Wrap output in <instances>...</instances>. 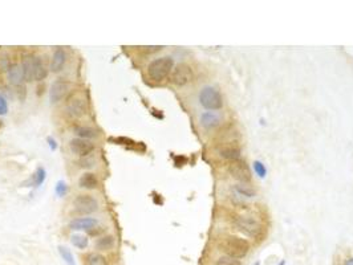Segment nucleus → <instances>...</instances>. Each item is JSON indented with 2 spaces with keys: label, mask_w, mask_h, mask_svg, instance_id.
<instances>
[{
  "label": "nucleus",
  "mask_w": 353,
  "mask_h": 265,
  "mask_svg": "<svg viewBox=\"0 0 353 265\" xmlns=\"http://www.w3.org/2000/svg\"><path fill=\"white\" fill-rule=\"evenodd\" d=\"M219 247L226 253V256H230V257H234V259H238V260L244 257L248 253V249H250V244L247 243V240L237 236L222 237V240L219 243Z\"/></svg>",
  "instance_id": "obj_1"
},
{
  "label": "nucleus",
  "mask_w": 353,
  "mask_h": 265,
  "mask_svg": "<svg viewBox=\"0 0 353 265\" xmlns=\"http://www.w3.org/2000/svg\"><path fill=\"white\" fill-rule=\"evenodd\" d=\"M173 67H174V61L171 57L166 56V57L155 58L148 67V74L153 81H164L173 71Z\"/></svg>",
  "instance_id": "obj_2"
},
{
  "label": "nucleus",
  "mask_w": 353,
  "mask_h": 265,
  "mask_svg": "<svg viewBox=\"0 0 353 265\" xmlns=\"http://www.w3.org/2000/svg\"><path fill=\"white\" fill-rule=\"evenodd\" d=\"M199 102L207 110H218L223 106V100L221 93L211 87L204 88L199 93Z\"/></svg>",
  "instance_id": "obj_3"
},
{
  "label": "nucleus",
  "mask_w": 353,
  "mask_h": 265,
  "mask_svg": "<svg viewBox=\"0 0 353 265\" xmlns=\"http://www.w3.org/2000/svg\"><path fill=\"white\" fill-rule=\"evenodd\" d=\"M234 226L238 231L250 237H258L261 233V226L252 217L237 216L234 219Z\"/></svg>",
  "instance_id": "obj_4"
},
{
  "label": "nucleus",
  "mask_w": 353,
  "mask_h": 265,
  "mask_svg": "<svg viewBox=\"0 0 353 265\" xmlns=\"http://www.w3.org/2000/svg\"><path fill=\"white\" fill-rule=\"evenodd\" d=\"M228 171H230V174L234 178L239 180V182H242V183H247V182L251 180V171L248 169L246 162L242 160V159L231 160V163L228 166Z\"/></svg>",
  "instance_id": "obj_5"
},
{
  "label": "nucleus",
  "mask_w": 353,
  "mask_h": 265,
  "mask_svg": "<svg viewBox=\"0 0 353 265\" xmlns=\"http://www.w3.org/2000/svg\"><path fill=\"white\" fill-rule=\"evenodd\" d=\"M191 80H193V71L187 64H178L173 69L171 81L174 82L175 85L184 87V85H187Z\"/></svg>",
  "instance_id": "obj_6"
},
{
  "label": "nucleus",
  "mask_w": 353,
  "mask_h": 265,
  "mask_svg": "<svg viewBox=\"0 0 353 265\" xmlns=\"http://www.w3.org/2000/svg\"><path fill=\"white\" fill-rule=\"evenodd\" d=\"M73 204H74L76 211L80 213H85V215L96 212L98 208V202L91 195H78L77 198L74 199Z\"/></svg>",
  "instance_id": "obj_7"
},
{
  "label": "nucleus",
  "mask_w": 353,
  "mask_h": 265,
  "mask_svg": "<svg viewBox=\"0 0 353 265\" xmlns=\"http://www.w3.org/2000/svg\"><path fill=\"white\" fill-rule=\"evenodd\" d=\"M71 90V84L64 80H57L52 84L51 90H49V100L52 104L61 101L64 97L67 96Z\"/></svg>",
  "instance_id": "obj_8"
},
{
  "label": "nucleus",
  "mask_w": 353,
  "mask_h": 265,
  "mask_svg": "<svg viewBox=\"0 0 353 265\" xmlns=\"http://www.w3.org/2000/svg\"><path fill=\"white\" fill-rule=\"evenodd\" d=\"M71 150H72L74 154L80 155V157H87L93 151L94 146L92 142H89L87 140H82V138H74L71 141Z\"/></svg>",
  "instance_id": "obj_9"
},
{
  "label": "nucleus",
  "mask_w": 353,
  "mask_h": 265,
  "mask_svg": "<svg viewBox=\"0 0 353 265\" xmlns=\"http://www.w3.org/2000/svg\"><path fill=\"white\" fill-rule=\"evenodd\" d=\"M7 74H8V81H10L11 85H15V87H20L24 80V73H23V69H21V65L20 64H11L8 67V71H7Z\"/></svg>",
  "instance_id": "obj_10"
},
{
  "label": "nucleus",
  "mask_w": 353,
  "mask_h": 265,
  "mask_svg": "<svg viewBox=\"0 0 353 265\" xmlns=\"http://www.w3.org/2000/svg\"><path fill=\"white\" fill-rule=\"evenodd\" d=\"M67 111L72 117H81L85 114V101L80 97H73L67 104Z\"/></svg>",
  "instance_id": "obj_11"
},
{
  "label": "nucleus",
  "mask_w": 353,
  "mask_h": 265,
  "mask_svg": "<svg viewBox=\"0 0 353 265\" xmlns=\"http://www.w3.org/2000/svg\"><path fill=\"white\" fill-rule=\"evenodd\" d=\"M65 58H67V54L64 52V49L63 48L56 49L54 52V56H52V61H51V71L54 73L60 72V71L64 68Z\"/></svg>",
  "instance_id": "obj_12"
},
{
  "label": "nucleus",
  "mask_w": 353,
  "mask_h": 265,
  "mask_svg": "<svg viewBox=\"0 0 353 265\" xmlns=\"http://www.w3.org/2000/svg\"><path fill=\"white\" fill-rule=\"evenodd\" d=\"M94 226H97V220L93 217H78L71 223V228L74 231H81V230L89 231Z\"/></svg>",
  "instance_id": "obj_13"
},
{
  "label": "nucleus",
  "mask_w": 353,
  "mask_h": 265,
  "mask_svg": "<svg viewBox=\"0 0 353 265\" xmlns=\"http://www.w3.org/2000/svg\"><path fill=\"white\" fill-rule=\"evenodd\" d=\"M34 57L31 54H27L21 61V69L24 73L25 81H34Z\"/></svg>",
  "instance_id": "obj_14"
},
{
  "label": "nucleus",
  "mask_w": 353,
  "mask_h": 265,
  "mask_svg": "<svg viewBox=\"0 0 353 265\" xmlns=\"http://www.w3.org/2000/svg\"><path fill=\"white\" fill-rule=\"evenodd\" d=\"M47 69L44 67L43 60L37 56L34 57V81H41L44 78L47 77Z\"/></svg>",
  "instance_id": "obj_15"
},
{
  "label": "nucleus",
  "mask_w": 353,
  "mask_h": 265,
  "mask_svg": "<svg viewBox=\"0 0 353 265\" xmlns=\"http://www.w3.org/2000/svg\"><path fill=\"white\" fill-rule=\"evenodd\" d=\"M98 184L96 175L92 173H87L81 175V178L78 179V186L81 188H87V190H94Z\"/></svg>",
  "instance_id": "obj_16"
},
{
  "label": "nucleus",
  "mask_w": 353,
  "mask_h": 265,
  "mask_svg": "<svg viewBox=\"0 0 353 265\" xmlns=\"http://www.w3.org/2000/svg\"><path fill=\"white\" fill-rule=\"evenodd\" d=\"M201 124L206 129H211V127H215L219 124V117L213 114V113H204L201 117Z\"/></svg>",
  "instance_id": "obj_17"
},
{
  "label": "nucleus",
  "mask_w": 353,
  "mask_h": 265,
  "mask_svg": "<svg viewBox=\"0 0 353 265\" xmlns=\"http://www.w3.org/2000/svg\"><path fill=\"white\" fill-rule=\"evenodd\" d=\"M113 246H114L113 236H104L96 241V248L98 251H108V249H111Z\"/></svg>",
  "instance_id": "obj_18"
},
{
  "label": "nucleus",
  "mask_w": 353,
  "mask_h": 265,
  "mask_svg": "<svg viewBox=\"0 0 353 265\" xmlns=\"http://www.w3.org/2000/svg\"><path fill=\"white\" fill-rule=\"evenodd\" d=\"M234 188H235V191H237L238 194H241L242 196H246V198H252V196H255V194H257V191H255L251 186H248V184L246 183L235 184Z\"/></svg>",
  "instance_id": "obj_19"
},
{
  "label": "nucleus",
  "mask_w": 353,
  "mask_h": 265,
  "mask_svg": "<svg viewBox=\"0 0 353 265\" xmlns=\"http://www.w3.org/2000/svg\"><path fill=\"white\" fill-rule=\"evenodd\" d=\"M74 131H76V134L78 135V138H82V140H87V138H93V137H96V130L92 129V127H87V126H80V127H76Z\"/></svg>",
  "instance_id": "obj_20"
},
{
  "label": "nucleus",
  "mask_w": 353,
  "mask_h": 265,
  "mask_svg": "<svg viewBox=\"0 0 353 265\" xmlns=\"http://www.w3.org/2000/svg\"><path fill=\"white\" fill-rule=\"evenodd\" d=\"M87 265H108V261L100 253H89L87 257Z\"/></svg>",
  "instance_id": "obj_21"
},
{
  "label": "nucleus",
  "mask_w": 353,
  "mask_h": 265,
  "mask_svg": "<svg viewBox=\"0 0 353 265\" xmlns=\"http://www.w3.org/2000/svg\"><path fill=\"white\" fill-rule=\"evenodd\" d=\"M71 241H72V244L74 247H77L78 249H84V248H87L88 244H89V240H88L87 236H84V235H73L71 237Z\"/></svg>",
  "instance_id": "obj_22"
},
{
  "label": "nucleus",
  "mask_w": 353,
  "mask_h": 265,
  "mask_svg": "<svg viewBox=\"0 0 353 265\" xmlns=\"http://www.w3.org/2000/svg\"><path fill=\"white\" fill-rule=\"evenodd\" d=\"M58 251H60V255H61L63 260H65L67 264L76 265V263H74V257H73V255L71 253V251H69L67 247H58Z\"/></svg>",
  "instance_id": "obj_23"
},
{
  "label": "nucleus",
  "mask_w": 353,
  "mask_h": 265,
  "mask_svg": "<svg viewBox=\"0 0 353 265\" xmlns=\"http://www.w3.org/2000/svg\"><path fill=\"white\" fill-rule=\"evenodd\" d=\"M217 265H242V263H241V260L230 257V256H222L217 261Z\"/></svg>",
  "instance_id": "obj_24"
},
{
  "label": "nucleus",
  "mask_w": 353,
  "mask_h": 265,
  "mask_svg": "<svg viewBox=\"0 0 353 265\" xmlns=\"http://www.w3.org/2000/svg\"><path fill=\"white\" fill-rule=\"evenodd\" d=\"M254 167H255V171H257V174L260 177V178H264V177H266L267 170L266 167H264V164L261 163V162H255V163H254Z\"/></svg>",
  "instance_id": "obj_25"
},
{
  "label": "nucleus",
  "mask_w": 353,
  "mask_h": 265,
  "mask_svg": "<svg viewBox=\"0 0 353 265\" xmlns=\"http://www.w3.org/2000/svg\"><path fill=\"white\" fill-rule=\"evenodd\" d=\"M44 179H45V170L40 167V169H37V171H36V179H35V184H36V186H40V184L44 182Z\"/></svg>",
  "instance_id": "obj_26"
},
{
  "label": "nucleus",
  "mask_w": 353,
  "mask_h": 265,
  "mask_svg": "<svg viewBox=\"0 0 353 265\" xmlns=\"http://www.w3.org/2000/svg\"><path fill=\"white\" fill-rule=\"evenodd\" d=\"M56 194H57L58 196H64L65 194H67V186H65V183L64 182H58L57 186H56Z\"/></svg>",
  "instance_id": "obj_27"
},
{
  "label": "nucleus",
  "mask_w": 353,
  "mask_h": 265,
  "mask_svg": "<svg viewBox=\"0 0 353 265\" xmlns=\"http://www.w3.org/2000/svg\"><path fill=\"white\" fill-rule=\"evenodd\" d=\"M7 111H8L7 101H5L4 97L0 94V116H4V114H7Z\"/></svg>",
  "instance_id": "obj_28"
},
{
  "label": "nucleus",
  "mask_w": 353,
  "mask_h": 265,
  "mask_svg": "<svg viewBox=\"0 0 353 265\" xmlns=\"http://www.w3.org/2000/svg\"><path fill=\"white\" fill-rule=\"evenodd\" d=\"M141 49H144V51H146L148 53L150 52H157V51H160L162 47H140Z\"/></svg>",
  "instance_id": "obj_29"
},
{
  "label": "nucleus",
  "mask_w": 353,
  "mask_h": 265,
  "mask_svg": "<svg viewBox=\"0 0 353 265\" xmlns=\"http://www.w3.org/2000/svg\"><path fill=\"white\" fill-rule=\"evenodd\" d=\"M48 142H49V147H51V149H52V150H56V149H57V145H56V141H55L54 138H51V137H49V138H48Z\"/></svg>",
  "instance_id": "obj_30"
},
{
  "label": "nucleus",
  "mask_w": 353,
  "mask_h": 265,
  "mask_svg": "<svg viewBox=\"0 0 353 265\" xmlns=\"http://www.w3.org/2000/svg\"><path fill=\"white\" fill-rule=\"evenodd\" d=\"M344 265H353V257H351V259H348V260L345 261V264Z\"/></svg>",
  "instance_id": "obj_31"
},
{
  "label": "nucleus",
  "mask_w": 353,
  "mask_h": 265,
  "mask_svg": "<svg viewBox=\"0 0 353 265\" xmlns=\"http://www.w3.org/2000/svg\"><path fill=\"white\" fill-rule=\"evenodd\" d=\"M278 265H285V261H280V264H278Z\"/></svg>",
  "instance_id": "obj_32"
},
{
  "label": "nucleus",
  "mask_w": 353,
  "mask_h": 265,
  "mask_svg": "<svg viewBox=\"0 0 353 265\" xmlns=\"http://www.w3.org/2000/svg\"><path fill=\"white\" fill-rule=\"evenodd\" d=\"M254 265H260V263H255V264H254Z\"/></svg>",
  "instance_id": "obj_33"
}]
</instances>
